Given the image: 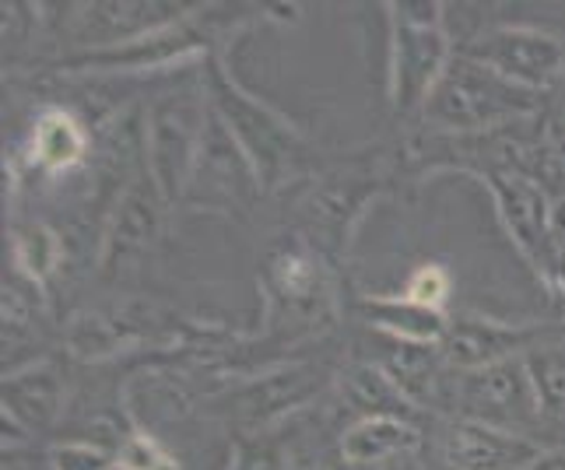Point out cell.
I'll use <instances>...</instances> for the list:
<instances>
[{
    "label": "cell",
    "mask_w": 565,
    "mask_h": 470,
    "mask_svg": "<svg viewBox=\"0 0 565 470\" xmlns=\"http://www.w3.org/2000/svg\"><path fill=\"white\" fill-rule=\"evenodd\" d=\"M548 453L552 446L541 439L467 418H446L436 470H531Z\"/></svg>",
    "instance_id": "52a82bcc"
},
{
    "label": "cell",
    "mask_w": 565,
    "mask_h": 470,
    "mask_svg": "<svg viewBox=\"0 0 565 470\" xmlns=\"http://www.w3.org/2000/svg\"><path fill=\"white\" fill-rule=\"evenodd\" d=\"M39 323H43V291L35 281H29L22 270H8L4 274V355L8 348H22L39 334Z\"/></svg>",
    "instance_id": "ffe728a7"
},
{
    "label": "cell",
    "mask_w": 565,
    "mask_h": 470,
    "mask_svg": "<svg viewBox=\"0 0 565 470\" xmlns=\"http://www.w3.org/2000/svg\"><path fill=\"white\" fill-rule=\"evenodd\" d=\"M344 470H428V436L412 415H369L344 428Z\"/></svg>",
    "instance_id": "ba28073f"
},
{
    "label": "cell",
    "mask_w": 565,
    "mask_h": 470,
    "mask_svg": "<svg viewBox=\"0 0 565 470\" xmlns=\"http://www.w3.org/2000/svg\"><path fill=\"white\" fill-rule=\"evenodd\" d=\"M50 470H116V449L92 439H61L46 449Z\"/></svg>",
    "instance_id": "cb8c5ba5"
},
{
    "label": "cell",
    "mask_w": 565,
    "mask_h": 470,
    "mask_svg": "<svg viewBox=\"0 0 565 470\" xmlns=\"http://www.w3.org/2000/svg\"><path fill=\"white\" fill-rule=\"evenodd\" d=\"M32 162L43 172H67L85 162L88 154V130L74 113L50 106L35 116L29 137Z\"/></svg>",
    "instance_id": "d6986e66"
},
{
    "label": "cell",
    "mask_w": 565,
    "mask_h": 470,
    "mask_svg": "<svg viewBox=\"0 0 565 470\" xmlns=\"http://www.w3.org/2000/svg\"><path fill=\"white\" fill-rule=\"evenodd\" d=\"M541 95H531L505 77L489 71L471 56L457 53L446 74L439 77L436 92L428 95L422 120L443 133H484L495 127H510L534 116Z\"/></svg>",
    "instance_id": "6da1fadb"
},
{
    "label": "cell",
    "mask_w": 565,
    "mask_h": 470,
    "mask_svg": "<svg viewBox=\"0 0 565 470\" xmlns=\"http://www.w3.org/2000/svg\"><path fill=\"white\" fill-rule=\"evenodd\" d=\"M454 56L443 4H390V103L397 113H422Z\"/></svg>",
    "instance_id": "3957f363"
},
{
    "label": "cell",
    "mask_w": 565,
    "mask_h": 470,
    "mask_svg": "<svg viewBox=\"0 0 565 470\" xmlns=\"http://www.w3.org/2000/svg\"><path fill=\"white\" fill-rule=\"evenodd\" d=\"M544 327H510L484 317L450 320V334L439 344V355L450 368H484L505 359H520L541 348Z\"/></svg>",
    "instance_id": "8fae6325"
},
{
    "label": "cell",
    "mask_w": 565,
    "mask_h": 470,
    "mask_svg": "<svg viewBox=\"0 0 565 470\" xmlns=\"http://www.w3.org/2000/svg\"><path fill=\"white\" fill-rule=\"evenodd\" d=\"M267 296L285 309L313 312L327 299V274L323 264L302 246H281L267 257Z\"/></svg>",
    "instance_id": "e0dca14e"
},
{
    "label": "cell",
    "mask_w": 565,
    "mask_h": 470,
    "mask_svg": "<svg viewBox=\"0 0 565 470\" xmlns=\"http://www.w3.org/2000/svg\"><path fill=\"white\" fill-rule=\"evenodd\" d=\"M436 404L450 407V418L495 425L531 439H537L534 432L544 418L527 355L484 368H446L436 389Z\"/></svg>",
    "instance_id": "7a4b0ae2"
},
{
    "label": "cell",
    "mask_w": 565,
    "mask_h": 470,
    "mask_svg": "<svg viewBox=\"0 0 565 470\" xmlns=\"http://www.w3.org/2000/svg\"><path fill=\"white\" fill-rule=\"evenodd\" d=\"M228 470H288L285 442L275 432H243L232 449Z\"/></svg>",
    "instance_id": "d4e9b609"
},
{
    "label": "cell",
    "mask_w": 565,
    "mask_h": 470,
    "mask_svg": "<svg viewBox=\"0 0 565 470\" xmlns=\"http://www.w3.org/2000/svg\"><path fill=\"white\" fill-rule=\"evenodd\" d=\"M0 415L11 418L29 436L50 432L64 410V376L61 368L50 362H32L25 368L4 372V386H0Z\"/></svg>",
    "instance_id": "2e32d148"
},
{
    "label": "cell",
    "mask_w": 565,
    "mask_h": 470,
    "mask_svg": "<svg viewBox=\"0 0 565 470\" xmlns=\"http://www.w3.org/2000/svg\"><path fill=\"white\" fill-rule=\"evenodd\" d=\"M499 214L510 235L516 239V246L523 249V257L534 260V267H548L552 264V204L541 193V186L531 180L520 165H502V169H489L484 172Z\"/></svg>",
    "instance_id": "9c48e42d"
},
{
    "label": "cell",
    "mask_w": 565,
    "mask_h": 470,
    "mask_svg": "<svg viewBox=\"0 0 565 470\" xmlns=\"http://www.w3.org/2000/svg\"><path fill=\"white\" fill-rule=\"evenodd\" d=\"M527 365L537 386V397L544 404V415H565V355L555 348L527 351Z\"/></svg>",
    "instance_id": "7402d4cb"
},
{
    "label": "cell",
    "mask_w": 565,
    "mask_h": 470,
    "mask_svg": "<svg viewBox=\"0 0 565 470\" xmlns=\"http://www.w3.org/2000/svg\"><path fill=\"white\" fill-rule=\"evenodd\" d=\"M460 53L484 64L499 77H505L510 85L531 92V95L552 92L565 77L562 39L552 32H541V29H527V25L492 29V32L471 39Z\"/></svg>",
    "instance_id": "8992f818"
},
{
    "label": "cell",
    "mask_w": 565,
    "mask_h": 470,
    "mask_svg": "<svg viewBox=\"0 0 565 470\" xmlns=\"http://www.w3.org/2000/svg\"><path fill=\"white\" fill-rule=\"evenodd\" d=\"M362 317L373 323L383 338L401 341V344H422V348H439L450 334V317L439 309H425L404 296H376L359 302Z\"/></svg>",
    "instance_id": "ac0fdd59"
},
{
    "label": "cell",
    "mask_w": 565,
    "mask_h": 470,
    "mask_svg": "<svg viewBox=\"0 0 565 470\" xmlns=\"http://www.w3.org/2000/svg\"><path fill=\"white\" fill-rule=\"evenodd\" d=\"M61 235L53 228H46L43 222H29V225H18L11 235V267L22 270L29 281H35L43 288L53 270L61 267Z\"/></svg>",
    "instance_id": "44dd1931"
},
{
    "label": "cell",
    "mask_w": 565,
    "mask_h": 470,
    "mask_svg": "<svg viewBox=\"0 0 565 470\" xmlns=\"http://www.w3.org/2000/svg\"><path fill=\"white\" fill-rule=\"evenodd\" d=\"M204 50V32L190 25V18L180 25H169L159 32H148L141 39H130L124 46L95 50V53H74L67 64L77 71H138V67H166L186 61V56Z\"/></svg>",
    "instance_id": "9a60e30c"
},
{
    "label": "cell",
    "mask_w": 565,
    "mask_h": 470,
    "mask_svg": "<svg viewBox=\"0 0 565 470\" xmlns=\"http://www.w3.org/2000/svg\"><path fill=\"white\" fill-rule=\"evenodd\" d=\"M162 207H169L162 201V193L154 190V183L145 175V183H134L124 201H120V211H116V218L106 232L103 239V253H99V264H103V274H120L127 270L134 260L141 257V253L151 246V239L159 235V222H162Z\"/></svg>",
    "instance_id": "5bb4252c"
},
{
    "label": "cell",
    "mask_w": 565,
    "mask_h": 470,
    "mask_svg": "<svg viewBox=\"0 0 565 470\" xmlns=\"http://www.w3.org/2000/svg\"><path fill=\"white\" fill-rule=\"evenodd\" d=\"M327 383H330V372L313 362L267 372V376L246 383L239 394L232 397V415L239 418L246 432H264V425L278 421L281 415L302 407L306 400H313Z\"/></svg>",
    "instance_id": "30bf717a"
},
{
    "label": "cell",
    "mask_w": 565,
    "mask_h": 470,
    "mask_svg": "<svg viewBox=\"0 0 565 470\" xmlns=\"http://www.w3.org/2000/svg\"><path fill=\"white\" fill-rule=\"evenodd\" d=\"M531 470H565V446H558V449H552L548 457L544 460H537Z\"/></svg>",
    "instance_id": "4316f807"
},
{
    "label": "cell",
    "mask_w": 565,
    "mask_h": 470,
    "mask_svg": "<svg viewBox=\"0 0 565 470\" xmlns=\"http://www.w3.org/2000/svg\"><path fill=\"white\" fill-rule=\"evenodd\" d=\"M186 4H85L74 14V43L77 53H95L109 46H124L130 39L159 32L186 22Z\"/></svg>",
    "instance_id": "7c38bea8"
},
{
    "label": "cell",
    "mask_w": 565,
    "mask_h": 470,
    "mask_svg": "<svg viewBox=\"0 0 565 470\" xmlns=\"http://www.w3.org/2000/svg\"><path fill=\"white\" fill-rule=\"evenodd\" d=\"M207 103L218 120L236 137L264 190L285 183V175L299 162V137L275 109L243 92L222 67H207Z\"/></svg>",
    "instance_id": "277c9868"
},
{
    "label": "cell",
    "mask_w": 565,
    "mask_h": 470,
    "mask_svg": "<svg viewBox=\"0 0 565 470\" xmlns=\"http://www.w3.org/2000/svg\"><path fill=\"white\" fill-rule=\"evenodd\" d=\"M116 470H183V467L151 432L134 428L116 446Z\"/></svg>",
    "instance_id": "603a6c76"
},
{
    "label": "cell",
    "mask_w": 565,
    "mask_h": 470,
    "mask_svg": "<svg viewBox=\"0 0 565 470\" xmlns=\"http://www.w3.org/2000/svg\"><path fill=\"white\" fill-rule=\"evenodd\" d=\"M198 186H204L207 201H222V204H243L257 190H264L257 172H253V165H249V159L243 154V148L236 145V137L228 133V127L218 120V113L214 109H211V120L204 130V145H201L198 169H193L190 193Z\"/></svg>",
    "instance_id": "4fadbf2b"
},
{
    "label": "cell",
    "mask_w": 565,
    "mask_h": 470,
    "mask_svg": "<svg viewBox=\"0 0 565 470\" xmlns=\"http://www.w3.org/2000/svg\"><path fill=\"white\" fill-rule=\"evenodd\" d=\"M401 296L425 306V309L443 312L446 299H450V274H446V267H439V264H422L418 270H412V278L404 281Z\"/></svg>",
    "instance_id": "484cf974"
},
{
    "label": "cell",
    "mask_w": 565,
    "mask_h": 470,
    "mask_svg": "<svg viewBox=\"0 0 565 470\" xmlns=\"http://www.w3.org/2000/svg\"><path fill=\"white\" fill-rule=\"evenodd\" d=\"M4 470H32L22 457V449H4Z\"/></svg>",
    "instance_id": "83f0119b"
},
{
    "label": "cell",
    "mask_w": 565,
    "mask_h": 470,
    "mask_svg": "<svg viewBox=\"0 0 565 470\" xmlns=\"http://www.w3.org/2000/svg\"><path fill=\"white\" fill-rule=\"evenodd\" d=\"M207 120H211V103L198 88L169 95V99H162L151 109L145 124L148 180L162 193L166 204H177L190 193Z\"/></svg>",
    "instance_id": "5b68a950"
}]
</instances>
